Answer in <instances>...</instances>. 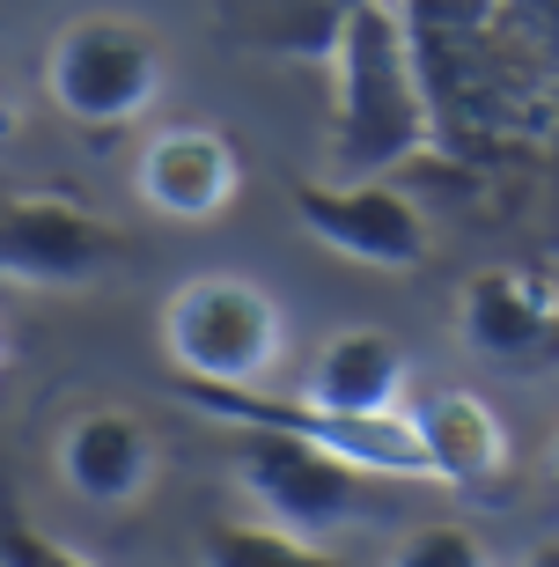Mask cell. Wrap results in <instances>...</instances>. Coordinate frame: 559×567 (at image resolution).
I'll use <instances>...</instances> for the list:
<instances>
[{
	"label": "cell",
	"instance_id": "cell-1",
	"mask_svg": "<svg viewBox=\"0 0 559 567\" xmlns=\"http://www.w3.org/2000/svg\"><path fill=\"white\" fill-rule=\"evenodd\" d=\"M332 89H339V177H383L413 163L435 141V104L420 82V44L413 22L391 0H346L332 30Z\"/></svg>",
	"mask_w": 559,
	"mask_h": 567
},
{
	"label": "cell",
	"instance_id": "cell-2",
	"mask_svg": "<svg viewBox=\"0 0 559 567\" xmlns=\"http://www.w3.org/2000/svg\"><path fill=\"white\" fill-rule=\"evenodd\" d=\"M177 391L228 427H280V435L317 442V450L346 457L369 480H427L435 486V457H427L413 413H339V405H317V399H272L258 383H191V377H177Z\"/></svg>",
	"mask_w": 559,
	"mask_h": 567
},
{
	"label": "cell",
	"instance_id": "cell-3",
	"mask_svg": "<svg viewBox=\"0 0 559 567\" xmlns=\"http://www.w3.org/2000/svg\"><path fill=\"white\" fill-rule=\"evenodd\" d=\"M280 302L244 274L177 280L163 302V354L191 383H258L280 361Z\"/></svg>",
	"mask_w": 559,
	"mask_h": 567
},
{
	"label": "cell",
	"instance_id": "cell-4",
	"mask_svg": "<svg viewBox=\"0 0 559 567\" xmlns=\"http://www.w3.org/2000/svg\"><path fill=\"white\" fill-rule=\"evenodd\" d=\"M155 89H163V52L125 16H82L44 44V96L74 126H125L155 104Z\"/></svg>",
	"mask_w": 559,
	"mask_h": 567
},
{
	"label": "cell",
	"instance_id": "cell-5",
	"mask_svg": "<svg viewBox=\"0 0 559 567\" xmlns=\"http://www.w3.org/2000/svg\"><path fill=\"white\" fill-rule=\"evenodd\" d=\"M228 472L272 524L302 530V538H324V530L353 524L361 516V480H369L346 457H332V450H317L302 435H280V427H236Z\"/></svg>",
	"mask_w": 559,
	"mask_h": 567
},
{
	"label": "cell",
	"instance_id": "cell-6",
	"mask_svg": "<svg viewBox=\"0 0 559 567\" xmlns=\"http://www.w3.org/2000/svg\"><path fill=\"white\" fill-rule=\"evenodd\" d=\"M456 339L500 377L559 369V280L538 266H486L456 288Z\"/></svg>",
	"mask_w": 559,
	"mask_h": 567
},
{
	"label": "cell",
	"instance_id": "cell-7",
	"mask_svg": "<svg viewBox=\"0 0 559 567\" xmlns=\"http://www.w3.org/2000/svg\"><path fill=\"white\" fill-rule=\"evenodd\" d=\"M294 221L324 244V251L375 266V274H413L427 258V214L397 185L375 177H324V185H294Z\"/></svg>",
	"mask_w": 559,
	"mask_h": 567
},
{
	"label": "cell",
	"instance_id": "cell-8",
	"mask_svg": "<svg viewBox=\"0 0 559 567\" xmlns=\"http://www.w3.org/2000/svg\"><path fill=\"white\" fill-rule=\"evenodd\" d=\"M118 258V229L82 199L60 192H22L0 199V274L30 288H82Z\"/></svg>",
	"mask_w": 559,
	"mask_h": 567
},
{
	"label": "cell",
	"instance_id": "cell-9",
	"mask_svg": "<svg viewBox=\"0 0 559 567\" xmlns=\"http://www.w3.org/2000/svg\"><path fill=\"white\" fill-rule=\"evenodd\" d=\"M133 185H141V199L155 214H169V221H207V214H221L228 199H236L244 163H236V147H228L221 126H163L141 147Z\"/></svg>",
	"mask_w": 559,
	"mask_h": 567
},
{
	"label": "cell",
	"instance_id": "cell-10",
	"mask_svg": "<svg viewBox=\"0 0 559 567\" xmlns=\"http://www.w3.org/2000/svg\"><path fill=\"white\" fill-rule=\"evenodd\" d=\"M52 464H60L66 494H82L89 508H125V502H141L147 480H155V435L133 413L96 405V413H74L60 427Z\"/></svg>",
	"mask_w": 559,
	"mask_h": 567
},
{
	"label": "cell",
	"instance_id": "cell-11",
	"mask_svg": "<svg viewBox=\"0 0 559 567\" xmlns=\"http://www.w3.org/2000/svg\"><path fill=\"white\" fill-rule=\"evenodd\" d=\"M405 413L435 457V486H494L508 472V427L478 391H427Z\"/></svg>",
	"mask_w": 559,
	"mask_h": 567
},
{
	"label": "cell",
	"instance_id": "cell-12",
	"mask_svg": "<svg viewBox=\"0 0 559 567\" xmlns=\"http://www.w3.org/2000/svg\"><path fill=\"white\" fill-rule=\"evenodd\" d=\"M405 383H413V361L391 332H332L310 361V383L302 399L339 405V413H405Z\"/></svg>",
	"mask_w": 559,
	"mask_h": 567
},
{
	"label": "cell",
	"instance_id": "cell-13",
	"mask_svg": "<svg viewBox=\"0 0 559 567\" xmlns=\"http://www.w3.org/2000/svg\"><path fill=\"white\" fill-rule=\"evenodd\" d=\"M199 567H346L324 538H302V530L244 524V516H221V524L199 530Z\"/></svg>",
	"mask_w": 559,
	"mask_h": 567
},
{
	"label": "cell",
	"instance_id": "cell-14",
	"mask_svg": "<svg viewBox=\"0 0 559 567\" xmlns=\"http://www.w3.org/2000/svg\"><path fill=\"white\" fill-rule=\"evenodd\" d=\"M391 567H486V546L464 524H420L413 538H397Z\"/></svg>",
	"mask_w": 559,
	"mask_h": 567
},
{
	"label": "cell",
	"instance_id": "cell-15",
	"mask_svg": "<svg viewBox=\"0 0 559 567\" xmlns=\"http://www.w3.org/2000/svg\"><path fill=\"white\" fill-rule=\"evenodd\" d=\"M0 567H96V560L60 546V538H44L15 502H0Z\"/></svg>",
	"mask_w": 559,
	"mask_h": 567
},
{
	"label": "cell",
	"instance_id": "cell-16",
	"mask_svg": "<svg viewBox=\"0 0 559 567\" xmlns=\"http://www.w3.org/2000/svg\"><path fill=\"white\" fill-rule=\"evenodd\" d=\"M15 133H22V111H15V89L0 82V147L15 141Z\"/></svg>",
	"mask_w": 559,
	"mask_h": 567
},
{
	"label": "cell",
	"instance_id": "cell-17",
	"mask_svg": "<svg viewBox=\"0 0 559 567\" xmlns=\"http://www.w3.org/2000/svg\"><path fill=\"white\" fill-rule=\"evenodd\" d=\"M522 567H559V538H538V546L522 553Z\"/></svg>",
	"mask_w": 559,
	"mask_h": 567
},
{
	"label": "cell",
	"instance_id": "cell-18",
	"mask_svg": "<svg viewBox=\"0 0 559 567\" xmlns=\"http://www.w3.org/2000/svg\"><path fill=\"white\" fill-rule=\"evenodd\" d=\"M552 486H559V435H552Z\"/></svg>",
	"mask_w": 559,
	"mask_h": 567
},
{
	"label": "cell",
	"instance_id": "cell-19",
	"mask_svg": "<svg viewBox=\"0 0 559 567\" xmlns=\"http://www.w3.org/2000/svg\"><path fill=\"white\" fill-rule=\"evenodd\" d=\"M0 369H8V339H0Z\"/></svg>",
	"mask_w": 559,
	"mask_h": 567
}]
</instances>
